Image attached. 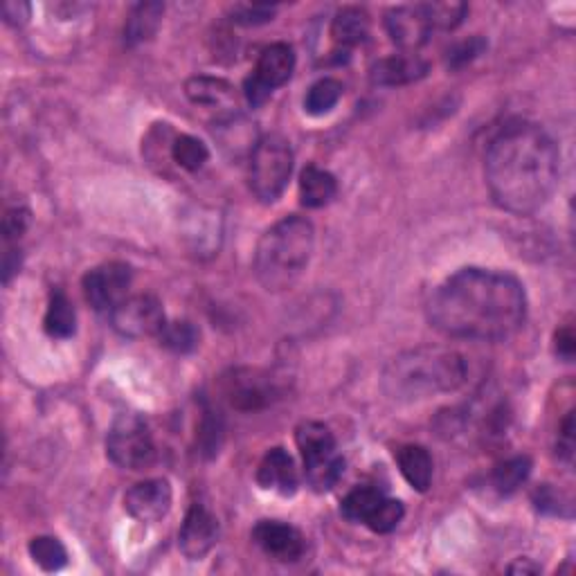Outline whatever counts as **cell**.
<instances>
[{
    "label": "cell",
    "instance_id": "obj_8",
    "mask_svg": "<svg viewBox=\"0 0 576 576\" xmlns=\"http://www.w3.org/2000/svg\"><path fill=\"white\" fill-rule=\"evenodd\" d=\"M131 282V266L122 261H108V264L88 270L84 277V295L93 309L113 313L129 297Z\"/></svg>",
    "mask_w": 576,
    "mask_h": 576
},
{
    "label": "cell",
    "instance_id": "obj_17",
    "mask_svg": "<svg viewBox=\"0 0 576 576\" xmlns=\"http://www.w3.org/2000/svg\"><path fill=\"white\" fill-rule=\"evenodd\" d=\"M293 70H295V52L291 45L273 43L259 54L255 77L266 88L275 90L279 86H284L286 81L293 77Z\"/></svg>",
    "mask_w": 576,
    "mask_h": 576
},
{
    "label": "cell",
    "instance_id": "obj_29",
    "mask_svg": "<svg viewBox=\"0 0 576 576\" xmlns=\"http://www.w3.org/2000/svg\"><path fill=\"white\" fill-rule=\"evenodd\" d=\"M158 340L162 347L176 351V354H187V351L196 349L198 345V331L194 324L187 320L167 322L158 333Z\"/></svg>",
    "mask_w": 576,
    "mask_h": 576
},
{
    "label": "cell",
    "instance_id": "obj_5",
    "mask_svg": "<svg viewBox=\"0 0 576 576\" xmlns=\"http://www.w3.org/2000/svg\"><path fill=\"white\" fill-rule=\"evenodd\" d=\"M293 174V149L284 135L270 133L250 153V189L261 203H275Z\"/></svg>",
    "mask_w": 576,
    "mask_h": 576
},
{
    "label": "cell",
    "instance_id": "obj_9",
    "mask_svg": "<svg viewBox=\"0 0 576 576\" xmlns=\"http://www.w3.org/2000/svg\"><path fill=\"white\" fill-rule=\"evenodd\" d=\"M113 327L126 338L158 336L167 324L165 311L158 297L153 295H133L117 306L111 313Z\"/></svg>",
    "mask_w": 576,
    "mask_h": 576
},
{
    "label": "cell",
    "instance_id": "obj_13",
    "mask_svg": "<svg viewBox=\"0 0 576 576\" xmlns=\"http://www.w3.org/2000/svg\"><path fill=\"white\" fill-rule=\"evenodd\" d=\"M385 30L399 48L414 52L428 41L432 25L423 5H401L387 12Z\"/></svg>",
    "mask_w": 576,
    "mask_h": 576
},
{
    "label": "cell",
    "instance_id": "obj_21",
    "mask_svg": "<svg viewBox=\"0 0 576 576\" xmlns=\"http://www.w3.org/2000/svg\"><path fill=\"white\" fill-rule=\"evenodd\" d=\"M331 36L333 41L338 45H345V48L365 43L369 36V16L365 9L358 7L340 9L331 23Z\"/></svg>",
    "mask_w": 576,
    "mask_h": 576
},
{
    "label": "cell",
    "instance_id": "obj_11",
    "mask_svg": "<svg viewBox=\"0 0 576 576\" xmlns=\"http://www.w3.org/2000/svg\"><path fill=\"white\" fill-rule=\"evenodd\" d=\"M252 540L261 552L279 563L300 561L306 549L302 531L282 520H259L252 529Z\"/></svg>",
    "mask_w": 576,
    "mask_h": 576
},
{
    "label": "cell",
    "instance_id": "obj_18",
    "mask_svg": "<svg viewBox=\"0 0 576 576\" xmlns=\"http://www.w3.org/2000/svg\"><path fill=\"white\" fill-rule=\"evenodd\" d=\"M396 462H399L401 475L412 489L428 491L432 482V457L426 448L417 444L403 446L399 448V453H396Z\"/></svg>",
    "mask_w": 576,
    "mask_h": 576
},
{
    "label": "cell",
    "instance_id": "obj_35",
    "mask_svg": "<svg viewBox=\"0 0 576 576\" xmlns=\"http://www.w3.org/2000/svg\"><path fill=\"white\" fill-rule=\"evenodd\" d=\"M27 225H30V210H25V207H12V210H7L5 219H3V234H5V241H14L21 237V234L27 230Z\"/></svg>",
    "mask_w": 576,
    "mask_h": 576
},
{
    "label": "cell",
    "instance_id": "obj_16",
    "mask_svg": "<svg viewBox=\"0 0 576 576\" xmlns=\"http://www.w3.org/2000/svg\"><path fill=\"white\" fill-rule=\"evenodd\" d=\"M428 63L417 54H392V57L374 63L372 81L376 86H405L426 77Z\"/></svg>",
    "mask_w": 576,
    "mask_h": 576
},
{
    "label": "cell",
    "instance_id": "obj_15",
    "mask_svg": "<svg viewBox=\"0 0 576 576\" xmlns=\"http://www.w3.org/2000/svg\"><path fill=\"white\" fill-rule=\"evenodd\" d=\"M257 482L261 489L275 491L279 495H293L297 491V468L293 457L284 448H270L259 462Z\"/></svg>",
    "mask_w": 576,
    "mask_h": 576
},
{
    "label": "cell",
    "instance_id": "obj_10",
    "mask_svg": "<svg viewBox=\"0 0 576 576\" xmlns=\"http://www.w3.org/2000/svg\"><path fill=\"white\" fill-rule=\"evenodd\" d=\"M223 396L234 410L255 412L266 408L275 399V383L259 369L241 367L223 376Z\"/></svg>",
    "mask_w": 576,
    "mask_h": 576
},
{
    "label": "cell",
    "instance_id": "obj_24",
    "mask_svg": "<svg viewBox=\"0 0 576 576\" xmlns=\"http://www.w3.org/2000/svg\"><path fill=\"white\" fill-rule=\"evenodd\" d=\"M342 84L333 77H324L309 88V93L304 97V111L309 115H327L331 113L342 97Z\"/></svg>",
    "mask_w": 576,
    "mask_h": 576
},
{
    "label": "cell",
    "instance_id": "obj_36",
    "mask_svg": "<svg viewBox=\"0 0 576 576\" xmlns=\"http://www.w3.org/2000/svg\"><path fill=\"white\" fill-rule=\"evenodd\" d=\"M554 351L558 358H563L565 363H572L574 358V351H576V342H574V329L572 324H565L563 329L556 331V338H554Z\"/></svg>",
    "mask_w": 576,
    "mask_h": 576
},
{
    "label": "cell",
    "instance_id": "obj_28",
    "mask_svg": "<svg viewBox=\"0 0 576 576\" xmlns=\"http://www.w3.org/2000/svg\"><path fill=\"white\" fill-rule=\"evenodd\" d=\"M171 158H174L178 167L187 171H198L205 165L207 158H210V151H207L205 144L194 138V135H178V138L171 142Z\"/></svg>",
    "mask_w": 576,
    "mask_h": 576
},
{
    "label": "cell",
    "instance_id": "obj_37",
    "mask_svg": "<svg viewBox=\"0 0 576 576\" xmlns=\"http://www.w3.org/2000/svg\"><path fill=\"white\" fill-rule=\"evenodd\" d=\"M534 502H536V507L540 511L558 513V516H563V511H561V493H556L549 484L540 486V489L534 493Z\"/></svg>",
    "mask_w": 576,
    "mask_h": 576
},
{
    "label": "cell",
    "instance_id": "obj_14",
    "mask_svg": "<svg viewBox=\"0 0 576 576\" xmlns=\"http://www.w3.org/2000/svg\"><path fill=\"white\" fill-rule=\"evenodd\" d=\"M124 509L140 522H158L171 509V486L167 480H144L124 495Z\"/></svg>",
    "mask_w": 576,
    "mask_h": 576
},
{
    "label": "cell",
    "instance_id": "obj_7",
    "mask_svg": "<svg viewBox=\"0 0 576 576\" xmlns=\"http://www.w3.org/2000/svg\"><path fill=\"white\" fill-rule=\"evenodd\" d=\"M106 453L111 462L126 471H144L156 462V446H153L151 432L140 417L135 414H122L113 423L106 439Z\"/></svg>",
    "mask_w": 576,
    "mask_h": 576
},
{
    "label": "cell",
    "instance_id": "obj_30",
    "mask_svg": "<svg viewBox=\"0 0 576 576\" xmlns=\"http://www.w3.org/2000/svg\"><path fill=\"white\" fill-rule=\"evenodd\" d=\"M403 516H405L403 504L399 500L387 498L385 495V498L378 502V507L374 509V513L369 516L365 525L372 531H376V534H390V531L399 527V522L403 520Z\"/></svg>",
    "mask_w": 576,
    "mask_h": 576
},
{
    "label": "cell",
    "instance_id": "obj_20",
    "mask_svg": "<svg viewBox=\"0 0 576 576\" xmlns=\"http://www.w3.org/2000/svg\"><path fill=\"white\" fill-rule=\"evenodd\" d=\"M338 192V183L333 174L315 165H309L300 176V198L306 207H324L333 201Z\"/></svg>",
    "mask_w": 576,
    "mask_h": 576
},
{
    "label": "cell",
    "instance_id": "obj_38",
    "mask_svg": "<svg viewBox=\"0 0 576 576\" xmlns=\"http://www.w3.org/2000/svg\"><path fill=\"white\" fill-rule=\"evenodd\" d=\"M558 450H561V455L567 459V462H572V455H574V414L572 412H567V417L563 419L561 435H558Z\"/></svg>",
    "mask_w": 576,
    "mask_h": 576
},
{
    "label": "cell",
    "instance_id": "obj_2",
    "mask_svg": "<svg viewBox=\"0 0 576 576\" xmlns=\"http://www.w3.org/2000/svg\"><path fill=\"white\" fill-rule=\"evenodd\" d=\"M561 174V153L545 129L513 124L495 135L486 151V185L502 210L529 216L552 198Z\"/></svg>",
    "mask_w": 576,
    "mask_h": 576
},
{
    "label": "cell",
    "instance_id": "obj_25",
    "mask_svg": "<svg viewBox=\"0 0 576 576\" xmlns=\"http://www.w3.org/2000/svg\"><path fill=\"white\" fill-rule=\"evenodd\" d=\"M385 495L376 489H369V486H358L351 493H347V498L342 500V516L351 522H365L372 516L374 509L378 507V502H381Z\"/></svg>",
    "mask_w": 576,
    "mask_h": 576
},
{
    "label": "cell",
    "instance_id": "obj_32",
    "mask_svg": "<svg viewBox=\"0 0 576 576\" xmlns=\"http://www.w3.org/2000/svg\"><path fill=\"white\" fill-rule=\"evenodd\" d=\"M198 439H201V446L207 455H216L219 453V446H221V439H223V423L221 417L216 414L214 410L207 408L203 412V421H201V428H198Z\"/></svg>",
    "mask_w": 576,
    "mask_h": 576
},
{
    "label": "cell",
    "instance_id": "obj_1",
    "mask_svg": "<svg viewBox=\"0 0 576 576\" xmlns=\"http://www.w3.org/2000/svg\"><path fill=\"white\" fill-rule=\"evenodd\" d=\"M428 318L450 338L504 340L527 320L525 286L502 270L464 268L430 297Z\"/></svg>",
    "mask_w": 576,
    "mask_h": 576
},
{
    "label": "cell",
    "instance_id": "obj_4",
    "mask_svg": "<svg viewBox=\"0 0 576 576\" xmlns=\"http://www.w3.org/2000/svg\"><path fill=\"white\" fill-rule=\"evenodd\" d=\"M315 246L313 225L302 216H286L268 228L255 250V275L270 293L293 288L309 266Z\"/></svg>",
    "mask_w": 576,
    "mask_h": 576
},
{
    "label": "cell",
    "instance_id": "obj_31",
    "mask_svg": "<svg viewBox=\"0 0 576 576\" xmlns=\"http://www.w3.org/2000/svg\"><path fill=\"white\" fill-rule=\"evenodd\" d=\"M423 9L430 18L432 30H455L464 21L468 7L464 3H423Z\"/></svg>",
    "mask_w": 576,
    "mask_h": 576
},
{
    "label": "cell",
    "instance_id": "obj_22",
    "mask_svg": "<svg viewBox=\"0 0 576 576\" xmlns=\"http://www.w3.org/2000/svg\"><path fill=\"white\" fill-rule=\"evenodd\" d=\"M43 327L52 338H70L77 329V313L75 306L68 300V295L63 291H54L50 295L48 311H45Z\"/></svg>",
    "mask_w": 576,
    "mask_h": 576
},
{
    "label": "cell",
    "instance_id": "obj_40",
    "mask_svg": "<svg viewBox=\"0 0 576 576\" xmlns=\"http://www.w3.org/2000/svg\"><path fill=\"white\" fill-rule=\"evenodd\" d=\"M30 12L32 9L27 3H5L3 5L5 21L12 23V25H23L27 18H30Z\"/></svg>",
    "mask_w": 576,
    "mask_h": 576
},
{
    "label": "cell",
    "instance_id": "obj_26",
    "mask_svg": "<svg viewBox=\"0 0 576 576\" xmlns=\"http://www.w3.org/2000/svg\"><path fill=\"white\" fill-rule=\"evenodd\" d=\"M30 556L45 572H57L68 563V552L61 540L52 536H36L30 540Z\"/></svg>",
    "mask_w": 576,
    "mask_h": 576
},
{
    "label": "cell",
    "instance_id": "obj_19",
    "mask_svg": "<svg viewBox=\"0 0 576 576\" xmlns=\"http://www.w3.org/2000/svg\"><path fill=\"white\" fill-rule=\"evenodd\" d=\"M162 14H165V5L160 3H140L135 5L124 25V39L129 45H138L153 39L158 32Z\"/></svg>",
    "mask_w": 576,
    "mask_h": 576
},
{
    "label": "cell",
    "instance_id": "obj_33",
    "mask_svg": "<svg viewBox=\"0 0 576 576\" xmlns=\"http://www.w3.org/2000/svg\"><path fill=\"white\" fill-rule=\"evenodd\" d=\"M486 50V41L482 36H473V39L457 43L453 50H448V66L450 68H462L466 63H471L473 59L480 57Z\"/></svg>",
    "mask_w": 576,
    "mask_h": 576
},
{
    "label": "cell",
    "instance_id": "obj_6",
    "mask_svg": "<svg viewBox=\"0 0 576 576\" xmlns=\"http://www.w3.org/2000/svg\"><path fill=\"white\" fill-rule=\"evenodd\" d=\"M295 441L297 448H300L304 475L311 489L324 493L331 486H336L342 471H345V462L338 455L331 430L320 421H304L295 430Z\"/></svg>",
    "mask_w": 576,
    "mask_h": 576
},
{
    "label": "cell",
    "instance_id": "obj_34",
    "mask_svg": "<svg viewBox=\"0 0 576 576\" xmlns=\"http://www.w3.org/2000/svg\"><path fill=\"white\" fill-rule=\"evenodd\" d=\"M275 16V7H266V5H239L234 7L232 12V21L239 25H261L273 21Z\"/></svg>",
    "mask_w": 576,
    "mask_h": 576
},
{
    "label": "cell",
    "instance_id": "obj_3",
    "mask_svg": "<svg viewBox=\"0 0 576 576\" xmlns=\"http://www.w3.org/2000/svg\"><path fill=\"white\" fill-rule=\"evenodd\" d=\"M466 360L446 347H417L392 358L383 369V392L399 403H414L455 392L466 381Z\"/></svg>",
    "mask_w": 576,
    "mask_h": 576
},
{
    "label": "cell",
    "instance_id": "obj_12",
    "mask_svg": "<svg viewBox=\"0 0 576 576\" xmlns=\"http://www.w3.org/2000/svg\"><path fill=\"white\" fill-rule=\"evenodd\" d=\"M219 540V520L205 504H192L178 534V547L189 561H201Z\"/></svg>",
    "mask_w": 576,
    "mask_h": 576
},
{
    "label": "cell",
    "instance_id": "obj_23",
    "mask_svg": "<svg viewBox=\"0 0 576 576\" xmlns=\"http://www.w3.org/2000/svg\"><path fill=\"white\" fill-rule=\"evenodd\" d=\"M185 93L194 104L201 106H228L234 97V88L225 79L192 77L185 84Z\"/></svg>",
    "mask_w": 576,
    "mask_h": 576
},
{
    "label": "cell",
    "instance_id": "obj_41",
    "mask_svg": "<svg viewBox=\"0 0 576 576\" xmlns=\"http://www.w3.org/2000/svg\"><path fill=\"white\" fill-rule=\"evenodd\" d=\"M509 572H513V574H516V572H522V574L531 572V574H536V572H540V567H538V565H529V558H525V561H522V558H520L518 563H513V565L509 567Z\"/></svg>",
    "mask_w": 576,
    "mask_h": 576
},
{
    "label": "cell",
    "instance_id": "obj_27",
    "mask_svg": "<svg viewBox=\"0 0 576 576\" xmlns=\"http://www.w3.org/2000/svg\"><path fill=\"white\" fill-rule=\"evenodd\" d=\"M531 473V459L527 455H516L502 462L498 468L493 471V486L498 489L502 495H509L522 486V482L527 480Z\"/></svg>",
    "mask_w": 576,
    "mask_h": 576
},
{
    "label": "cell",
    "instance_id": "obj_39",
    "mask_svg": "<svg viewBox=\"0 0 576 576\" xmlns=\"http://www.w3.org/2000/svg\"><path fill=\"white\" fill-rule=\"evenodd\" d=\"M243 93H246V99L250 102V106H261V104L268 102L270 95H273V90L261 84L255 75H250L246 79V86H243Z\"/></svg>",
    "mask_w": 576,
    "mask_h": 576
}]
</instances>
